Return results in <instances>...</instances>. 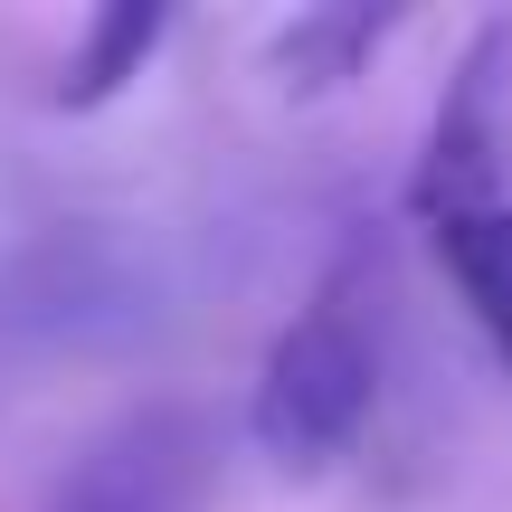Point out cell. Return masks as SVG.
<instances>
[{"label":"cell","instance_id":"6da1fadb","mask_svg":"<svg viewBox=\"0 0 512 512\" xmlns=\"http://www.w3.org/2000/svg\"><path fill=\"white\" fill-rule=\"evenodd\" d=\"M380 408V275L342 266L275 332L247 399V437L275 475H332Z\"/></svg>","mask_w":512,"mask_h":512},{"label":"cell","instance_id":"7a4b0ae2","mask_svg":"<svg viewBox=\"0 0 512 512\" xmlns=\"http://www.w3.org/2000/svg\"><path fill=\"white\" fill-rule=\"evenodd\" d=\"M408 200H418L427 228L475 219V209H503L512 200V19H494V29L456 57Z\"/></svg>","mask_w":512,"mask_h":512},{"label":"cell","instance_id":"3957f363","mask_svg":"<svg viewBox=\"0 0 512 512\" xmlns=\"http://www.w3.org/2000/svg\"><path fill=\"white\" fill-rule=\"evenodd\" d=\"M190 503H200V427L152 408V418L95 437L48 512H190Z\"/></svg>","mask_w":512,"mask_h":512},{"label":"cell","instance_id":"277c9868","mask_svg":"<svg viewBox=\"0 0 512 512\" xmlns=\"http://www.w3.org/2000/svg\"><path fill=\"white\" fill-rule=\"evenodd\" d=\"M427 238H437V266L456 275L475 332L494 342V361L512 370V200L475 209V219H446V228H427Z\"/></svg>","mask_w":512,"mask_h":512},{"label":"cell","instance_id":"5b68a950","mask_svg":"<svg viewBox=\"0 0 512 512\" xmlns=\"http://www.w3.org/2000/svg\"><path fill=\"white\" fill-rule=\"evenodd\" d=\"M389 38V10H304L285 38H275V86L285 95H323V86H351L361 57Z\"/></svg>","mask_w":512,"mask_h":512},{"label":"cell","instance_id":"8992f818","mask_svg":"<svg viewBox=\"0 0 512 512\" xmlns=\"http://www.w3.org/2000/svg\"><path fill=\"white\" fill-rule=\"evenodd\" d=\"M162 29H171L162 10H95V19H86V38H76V57L57 67V86H48V95H57L67 114H86V105H105V95H124V86H133V67L162 48Z\"/></svg>","mask_w":512,"mask_h":512}]
</instances>
